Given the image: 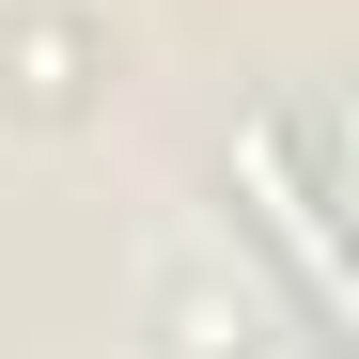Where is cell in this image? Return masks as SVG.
<instances>
[{
  "label": "cell",
  "instance_id": "6da1fadb",
  "mask_svg": "<svg viewBox=\"0 0 359 359\" xmlns=\"http://www.w3.org/2000/svg\"><path fill=\"white\" fill-rule=\"evenodd\" d=\"M250 203H266V234L297 250V281H313V313H344V266H328V219H313V188H297L281 156H250Z\"/></svg>",
  "mask_w": 359,
  "mask_h": 359
}]
</instances>
